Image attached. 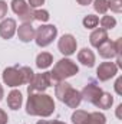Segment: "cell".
<instances>
[{
    "label": "cell",
    "mask_w": 122,
    "mask_h": 124,
    "mask_svg": "<svg viewBox=\"0 0 122 124\" xmlns=\"http://www.w3.org/2000/svg\"><path fill=\"white\" fill-rule=\"evenodd\" d=\"M79 72V68L75 62L69 58H62L55 63L53 69L50 71V78L53 85L59 81H65L66 78H70Z\"/></svg>",
    "instance_id": "cell-2"
},
{
    "label": "cell",
    "mask_w": 122,
    "mask_h": 124,
    "mask_svg": "<svg viewBox=\"0 0 122 124\" xmlns=\"http://www.w3.org/2000/svg\"><path fill=\"white\" fill-rule=\"evenodd\" d=\"M82 23H83V26L86 29H95L98 26V23H99V17L95 16V15H88V16L83 17Z\"/></svg>",
    "instance_id": "cell-23"
},
{
    "label": "cell",
    "mask_w": 122,
    "mask_h": 124,
    "mask_svg": "<svg viewBox=\"0 0 122 124\" xmlns=\"http://www.w3.org/2000/svg\"><path fill=\"white\" fill-rule=\"evenodd\" d=\"M3 82L7 85V87H12V88H16V87H20L23 84V78H22V72H20V68H16V66H9L3 71Z\"/></svg>",
    "instance_id": "cell-7"
},
{
    "label": "cell",
    "mask_w": 122,
    "mask_h": 124,
    "mask_svg": "<svg viewBox=\"0 0 122 124\" xmlns=\"http://www.w3.org/2000/svg\"><path fill=\"white\" fill-rule=\"evenodd\" d=\"M62 102H65L69 108H78L82 102V95H81V91L75 90V88H70L68 93L65 94Z\"/></svg>",
    "instance_id": "cell-12"
},
{
    "label": "cell",
    "mask_w": 122,
    "mask_h": 124,
    "mask_svg": "<svg viewBox=\"0 0 122 124\" xmlns=\"http://www.w3.org/2000/svg\"><path fill=\"white\" fill-rule=\"evenodd\" d=\"M108 9H111L114 13H121L122 0H108Z\"/></svg>",
    "instance_id": "cell-27"
},
{
    "label": "cell",
    "mask_w": 122,
    "mask_h": 124,
    "mask_svg": "<svg viewBox=\"0 0 122 124\" xmlns=\"http://www.w3.org/2000/svg\"><path fill=\"white\" fill-rule=\"evenodd\" d=\"M122 104H119L118 107H116V117L119 118V120H122Z\"/></svg>",
    "instance_id": "cell-32"
},
{
    "label": "cell",
    "mask_w": 122,
    "mask_h": 124,
    "mask_svg": "<svg viewBox=\"0 0 122 124\" xmlns=\"http://www.w3.org/2000/svg\"><path fill=\"white\" fill-rule=\"evenodd\" d=\"M49 12L47 10H45V9H37V10H34V20H39V22H42V23H45V22H47L49 20Z\"/></svg>",
    "instance_id": "cell-26"
},
{
    "label": "cell",
    "mask_w": 122,
    "mask_h": 124,
    "mask_svg": "<svg viewBox=\"0 0 122 124\" xmlns=\"http://www.w3.org/2000/svg\"><path fill=\"white\" fill-rule=\"evenodd\" d=\"M99 23H101L102 29L109 31V29H114V28L116 26V19H115L114 16H108V15H105V16L99 20Z\"/></svg>",
    "instance_id": "cell-21"
},
{
    "label": "cell",
    "mask_w": 122,
    "mask_h": 124,
    "mask_svg": "<svg viewBox=\"0 0 122 124\" xmlns=\"http://www.w3.org/2000/svg\"><path fill=\"white\" fill-rule=\"evenodd\" d=\"M20 72H22V78H23V84H30L33 81V77H34V72L32 71V68L29 66H22L20 68Z\"/></svg>",
    "instance_id": "cell-24"
},
{
    "label": "cell",
    "mask_w": 122,
    "mask_h": 124,
    "mask_svg": "<svg viewBox=\"0 0 122 124\" xmlns=\"http://www.w3.org/2000/svg\"><path fill=\"white\" fill-rule=\"evenodd\" d=\"M50 85H53L50 72H42V74H34L33 81L27 87V93H45Z\"/></svg>",
    "instance_id": "cell-5"
},
{
    "label": "cell",
    "mask_w": 122,
    "mask_h": 124,
    "mask_svg": "<svg viewBox=\"0 0 122 124\" xmlns=\"http://www.w3.org/2000/svg\"><path fill=\"white\" fill-rule=\"evenodd\" d=\"M53 63V56L49 52H40L36 56V66L39 69H46Z\"/></svg>",
    "instance_id": "cell-18"
},
{
    "label": "cell",
    "mask_w": 122,
    "mask_h": 124,
    "mask_svg": "<svg viewBox=\"0 0 122 124\" xmlns=\"http://www.w3.org/2000/svg\"><path fill=\"white\" fill-rule=\"evenodd\" d=\"M22 102H23V95L19 90H12L9 95H7V105L10 110L16 111L22 107Z\"/></svg>",
    "instance_id": "cell-14"
},
{
    "label": "cell",
    "mask_w": 122,
    "mask_h": 124,
    "mask_svg": "<svg viewBox=\"0 0 122 124\" xmlns=\"http://www.w3.org/2000/svg\"><path fill=\"white\" fill-rule=\"evenodd\" d=\"M83 124H106V117L99 111H93L88 114Z\"/></svg>",
    "instance_id": "cell-19"
},
{
    "label": "cell",
    "mask_w": 122,
    "mask_h": 124,
    "mask_svg": "<svg viewBox=\"0 0 122 124\" xmlns=\"http://www.w3.org/2000/svg\"><path fill=\"white\" fill-rule=\"evenodd\" d=\"M115 91L118 95H122V77H118V79L115 82Z\"/></svg>",
    "instance_id": "cell-29"
},
{
    "label": "cell",
    "mask_w": 122,
    "mask_h": 124,
    "mask_svg": "<svg viewBox=\"0 0 122 124\" xmlns=\"http://www.w3.org/2000/svg\"><path fill=\"white\" fill-rule=\"evenodd\" d=\"M105 40H108V32L105 29H102V28L95 29L89 36V42H91V45L93 48H99Z\"/></svg>",
    "instance_id": "cell-15"
},
{
    "label": "cell",
    "mask_w": 122,
    "mask_h": 124,
    "mask_svg": "<svg viewBox=\"0 0 122 124\" xmlns=\"http://www.w3.org/2000/svg\"><path fill=\"white\" fill-rule=\"evenodd\" d=\"M99 55L103 58V59H112V58H116V56H121L122 52V39H118L116 42H111L109 39L105 40L99 48Z\"/></svg>",
    "instance_id": "cell-6"
},
{
    "label": "cell",
    "mask_w": 122,
    "mask_h": 124,
    "mask_svg": "<svg viewBox=\"0 0 122 124\" xmlns=\"http://www.w3.org/2000/svg\"><path fill=\"white\" fill-rule=\"evenodd\" d=\"M3 97H4V90H3V87L0 85V101L3 100Z\"/></svg>",
    "instance_id": "cell-35"
},
{
    "label": "cell",
    "mask_w": 122,
    "mask_h": 124,
    "mask_svg": "<svg viewBox=\"0 0 122 124\" xmlns=\"http://www.w3.org/2000/svg\"><path fill=\"white\" fill-rule=\"evenodd\" d=\"M16 31H17V25H16L14 19L7 17V19H3L0 22V36L3 39H12L14 36Z\"/></svg>",
    "instance_id": "cell-10"
},
{
    "label": "cell",
    "mask_w": 122,
    "mask_h": 124,
    "mask_svg": "<svg viewBox=\"0 0 122 124\" xmlns=\"http://www.w3.org/2000/svg\"><path fill=\"white\" fill-rule=\"evenodd\" d=\"M93 9L95 12L105 15L108 12V0H93Z\"/></svg>",
    "instance_id": "cell-25"
},
{
    "label": "cell",
    "mask_w": 122,
    "mask_h": 124,
    "mask_svg": "<svg viewBox=\"0 0 122 124\" xmlns=\"http://www.w3.org/2000/svg\"><path fill=\"white\" fill-rule=\"evenodd\" d=\"M70 88H72V85H70V84H68L66 81H59V82H56V84H55V95L58 97V100H59V101H62V100H63V97H65V94L68 93Z\"/></svg>",
    "instance_id": "cell-20"
},
{
    "label": "cell",
    "mask_w": 122,
    "mask_h": 124,
    "mask_svg": "<svg viewBox=\"0 0 122 124\" xmlns=\"http://www.w3.org/2000/svg\"><path fill=\"white\" fill-rule=\"evenodd\" d=\"M76 48H78V42H76L75 36L70 35V33L63 35L61 39L58 40V49H59V52H61L62 55H65V56L73 55L76 52Z\"/></svg>",
    "instance_id": "cell-8"
},
{
    "label": "cell",
    "mask_w": 122,
    "mask_h": 124,
    "mask_svg": "<svg viewBox=\"0 0 122 124\" xmlns=\"http://www.w3.org/2000/svg\"><path fill=\"white\" fill-rule=\"evenodd\" d=\"M52 124H66V123H63V121H58V120H56V121H52Z\"/></svg>",
    "instance_id": "cell-36"
},
{
    "label": "cell",
    "mask_w": 122,
    "mask_h": 124,
    "mask_svg": "<svg viewBox=\"0 0 122 124\" xmlns=\"http://www.w3.org/2000/svg\"><path fill=\"white\" fill-rule=\"evenodd\" d=\"M12 10L19 16L23 23H32L34 20V10L26 3V0H12Z\"/></svg>",
    "instance_id": "cell-4"
},
{
    "label": "cell",
    "mask_w": 122,
    "mask_h": 124,
    "mask_svg": "<svg viewBox=\"0 0 122 124\" xmlns=\"http://www.w3.org/2000/svg\"><path fill=\"white\" fill-rule=\"evenodd\" d=\"M45 3V0H29V6H30L32 9H37V7H40L42 4Z\"/></svg>",
    "instance_id": "cell-30"
},
{
    "label": "cell",
    "mask_w": 122,
    "mask_h": 124,
    "mask_svg": "<svg viewBox=\"0 0 122 124\" xmlns=\"http://www.w3.org/2000/svg\"><path fill=\"white\" fill-rule=\"evenodd\" d=\"M26 113L36 117H50L55 113V101L45 93H32L26 101Z\"/></svg>",
    "instance_id": "cell-1"
},
{
    "label": "cell",
    "mask_w": 122,
    "mask_h": 124,
    "mask_svg": "<svg viewBox=\"0 0 122 124\" xmlns=\"http://www.w3.org/2000/svg\"><path fill=\"white\" fill-rule=\"evenodd\" d=\"M9 121V117H7V114L0 108V124H7Z\"/></svg>",
    "instance_id": "cell-31"
},
{
    "label": "cell",
    "mask_w": 122,
    "mask_h": 124,
    "mask_svg": "<svg viewBox=\"0 0 122 124\" xmlns=\"http://www.w3.org/2000/svg\"><path fill=\"white\" fill-rule=\"evenodd\" d=\"M58 36V28L55 25H42L36 29L34 33V42L40 48L49 46Z\"/></svg>",
    "instance_id": "cell-3"
},
{
    "label": "cell",
    "mask_w": 122,
    "mask_h": 124,
    "mask_svg": "<svg viewBox=\"0 0 122 124\" xmlns=\"http://www.w3.org/2000/svg\"><path fill=\"white\" fill-rule=\"evenodd\" d=\"M103 93L101 87H98L96 84H88L85 85V88L81 91V95H82V100H85L86 102H95L98 100V97Z\"/></svg>",
    "instance_id": "cell-11"
},
{
    "label": "cell",
    "mask_w": 122,
    "mask_h": 124,
    "mask_svg": "<svg viewBox=\"0 0 122 124\" xmlns=\"http://www.w3.org/2000/svg\"><path fill=\"white\" fill-rule=\"evenodd\" d=\"M88 114H89V113L85 111V110H76V111L72 114L70 120H72L73 124H83L85 120H86V117H88Z\"/></svg>",
    "instance_id": "cell-22"
},
{
    "label": "cell",
    "mask_w": 122,
    "mask_h": 124,
    "mask_svg": "<svg viewBox=\"0 0 122 124\" xmlns=\"http://www.w3.org/2000/svg\"><path fill=\"white\" fill-rule=\"evenodd\" d=\"M36 124H52V121H47V120H39Z\"/></svg>",
    "instance_id": "cell-34"
},
{
    "label": "cell",
    "mask_w": 122,
    "mask_h": 124,
    "mask_svg": "<svg viewBox=\"0 0 122 124\" xmlns=\"http://www.w3.org/2000/svg\"><path fill=\"white\" fill-rule=\"evenodd\" d=\"M118 74V66L114 62H102L96 68V77L99 81H108Z\"/></svg>",
    "instance_id": "cell-9"
},
{
    "label": "cell",
    "mask_w": 122,
    "mask_h": 124,
    "mask_svg": "<svg viewBox=\"0 0 122 124\" xmlns=\"http://www.w3.org/2000/svg\"><path fill=\"white\" fill-rule=\"evenodd\" d=\"M76 1H78L81 6H88V4H91L93 0H76Z\"/></svg>",
    "instance_id": "cell-33"
},
{
    "label": "cell",
    "mask_w": 122,
    "mask_h": 124,
    "mask_svg": "<svg viewBox=\"0 0 122 124\" xmlns=\"http://www.w3.org/2000/svg\"><path fill=\"white\" fill-rule=\"evenodd\" d=\"M78 61L81 62L82 65L88 66V68H92L95 65V54L92 52L91 49L88 48H83L78 52Z\"/></svg>",
    "instance_id": "cell-16"
},
{
    "label": "cell",
    "mask_w": 122,
    "mask_h": 124,
    "mask_svg": "<svg viewBox=\"0 0 122 124\" xmlns=\"http://www.w3.org/2000/svg\"><path fill=\"white\" fill-rule=\"evenodd\" d=\"M7 10H9L7 3L4 0H0V19H4V16L7 15Z\"/></svg>",
    "instance_id": "cell-28"
},
{
    "label": "cell",
    "mask_w": 122,
    "mask_h": 124,
    "mask_svg": "<svg viewBox=\"0 0 122 124\" xmlns=\"http://www.w3.org/2000/svg\"><path fill=\"white\" fill-rule=\"evenodd\" d=\"M93 104H95L98 108L109 110V108L112 107V104H114V97H112L109 93H102L99 97H98V100H96Z\"/></svg>",
    "instance_id": "cell-17"
},
{
    "label": "cell",
    "mask_w": 122,
    "mask_h": 124,
    "mask_svg": "<svg viewBox=\"0 0 122 124\" xmlns=\"http://www.w3.org/2000/svg\"><path fill=\"white\" fill-rule=\"evenodd\" d=\"M17 38L22 40V42H25V43H27V42H32L33 39H34V28L32 26V23H22L19 28H17Z\"/></svg>",
    "instance_id": "cell-13"
}]
</instances>
